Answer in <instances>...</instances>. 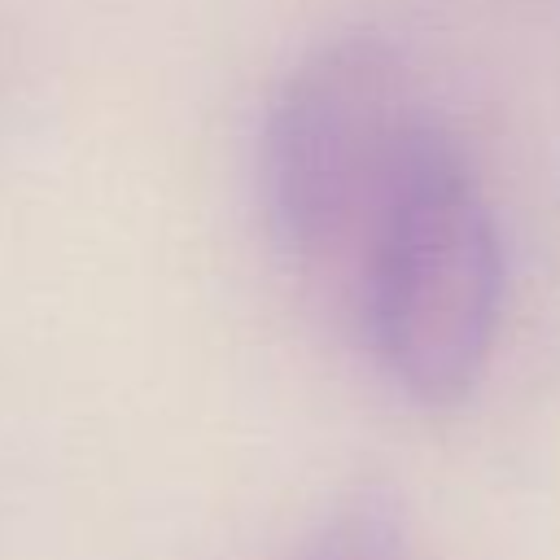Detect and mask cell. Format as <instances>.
I'll return each instance as SVG.
<instances>
[{
    "label": "cell",
    "mask_w": 560,
    "mask_h": 560,
    "mask_svg": "<svg viewBox=\"0 0 560 560\" xmlns=\"http://www.w3.org/2000/svg\"><path fill=\"white\" fill-rule=\"evenodd\" d=\"M503 289L499 219L468 153L433 118L354 262L376 368L416 407H455L490 363Z\"/></svg>",
    "instance_id": "cell-1"
},
{
    "label": "cell",
    "mask_w": 560,
    "mask_h": 560,
    "mask_svg": "<svg viewBox=\"0 0 560 560\" xmlns=\"http://www.w3.org/2000/svg\"><path fill=\"white\" fill-rule=\"evenodd\" d=\"M433 114L398 44L346 31L311 48L276 88L258 136V197L284 254L350 267L363 254Z\"/></svg>",
    "instance_id": "cell-2"
},
{
    "label": "cell",
    "mask_w": 560,
    "mask_h": 560,
    "mask_svg": "<svg viewBox=\"0 0 560 560\" xmlns=\"http://www.w3.org/2000/svg\"><path fill=\"white\" fill-rule=\"evenodd\" d=\"M289 560H411L407 521L385 490H359Z\"/></svg>",
    "instance_id": "cell-3"
}]
</instances>
